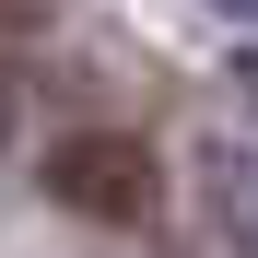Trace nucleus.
Here are the masks:
<instances>
[{
	"label": "nucleus",
	"mask_w": 258,
	"mask_h": 258,
	"mask_svg": "<svg viewBox=\"0 0 258 258\" xmlns=\"http://www.w3.org/2000/svg\"><path fill=\"white\" fill-rule=\"evenodd\" d=\"M47 188L82 211V223H153V141L141 129H71V141L47 153Z\"/></svg>",
	"instance_id": "nucleus-1"
},
{
	"label": "nucleus",
	"mask_w": 258,
	"mask_h": 258,
	"mask_svg": "<svg viewBox=\"0 0 258 258\" xmlns=\"http://www.w3.org/2000/svg\"><path fill=\"white\" fill-rule=\"evenodd\" d=\"M200 235H211V258H258V141L200 153Z\"/></svg>",
	"instance_id": "nucleus-2"
},
{
	"label": "nucleus",
	"mask_w": 258,
	"mask_h": 258,
	"mask_svg": "<svg viewBox=\"0 0 258 258\" xmlns=\"http://www.w3.org/2000/svg\"><path fill=\"white\" fill-rule=\"evenodd\" d=\"M235 94H246V106H258V59H235Z\"/></svg>",
	"instance_id": "nucleus-3"
}]
</instances>
